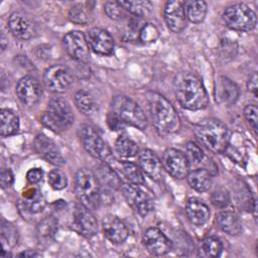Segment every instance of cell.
<instances>
[{"label":"cell","instance_id":"cell-1","mask_svg":"<svg viewBox=\"0 0 258 258\" xmlns=\"http://www.w3.org/2000/svg\"><path fill=\"white\" fill-rule=\"evenodd\" d=\"M174 93L180 106L190 111L202 110L209 104L202 80L192 73H180L174 80Z\"/></svg>","mask_w":258,"mask_h":258},{"label":"cell","instance_id":"cell-2","mask_svg":"<svg viewBox=\"0 0 258 258\" xmlns=\"http://www.w3.org/2000/svg\"><path fill=\"white\" fill-rule=\"evenodd\" d=\"M146 99L155 130L160 135L178 131L180 119L172 104L165 97L155 92H148Z\"/></svg>","mask_w":258,"mask_h":258},{"label":"cell","instance_id":"cell-3","mask_svg":"<svg viewBox=\"0 0 258 258\" xmlns=\"http://www.w3.org/2000/svg\"><path fill=\"white\" fill-rule=\"evenodd\" d=\"M194 132L200 143L213 153H222L229 146L230 131L218 119L200 121L194 126Z\"/></svg>","mask_w":258,"mask_h":258},{"label":"cell","instance_id":"cell-4","mask_svg":"<svg viewBox=\"0 0 258 258\" xmlns=\"http://www.w3.org/2000/svg\"><path fill=\"white\" fill-rule=\"evenodd\" d=\"M75 192L80 203L89 210L99 208L102 195L101 186L96 175L87 168L77 171L75 177Z\"/></svg>","mask_w":258,"mask_h":258},{"label":"cell","instance_id":"cell-5","mask_svg":"<svg viewBox=\"0 0 258 258\" xmlns=\"http://www.w3.org/2000/svg\"><path fill=\"white\" fill-rule=\"evenodd\" d=\"M41 123L53 132L67 130L74 122V115L69 103L60 98H52L41 115Z\"/></svg>","mask_w":258,"mask_h":258},{"label":"cell","instance_id":"cell-6","mask_svg":"<svg viewBox=\"0 0 258 258\" xmlns=\"http://www.w3.org/2000/svg\"><path fill=\"white\" fill-rule=\"evenodd\" d=\"M110 112L116 115L125 125L133 126L139 130H144L147 127V118L143 110L126 96H115L110 105Z\"/></svg>","mask_w":258,"mask_h":258},{"label":"cell","instance_id":"cell-7","mask_svg":"<svg viewBox=\"0 0 258 258\" xmlns=\"http://www.w3.org/2000/svg\"><path fill=\"white\" fill-rule=\"evenodd\" d=\"M79 136L85 150L90 155L104 162H111L113 160L109 145L95 127L88 124L82 125L79 129Z\"/></svg>","mask_w":258,"mask_h":258},{"label":"cell","instance_id":"cell-8","mask_svg":"<svg viewBox=\"0 0 258 258\" xmlns=\"http://www.w3.org/2000/svg\"><path fill=\"white\" fill-rule=\"evenodd\" d=\"M227 27L237 31H250L257 23L255 12L244 3H237L227 7L223 14Z\"/></svg>","mask_w":258,"mask_h":258},{"label":"cell","instance_id":"cell-9","mask_svg":"<svg viewBox=\"0 0 258 258\" xmlns=\"http://www.w3.org/2000/svg\"><path fill=\"white\" fill-rule=\"evenodd\" d=\"M120 188L127 204L140 216H146L152 210L151 198L138 184L126 182L122 183Z\"/></svg>","mask_w":258,"mask_h":258},{"label":"cell","instance_id":"cell-10","mask_svg":"<svg viewBox=\"0 0 258 258\" xmlns=\"http://www.w3.org/2000/svg\"><path fill=\"white\" fill-rule=\"evenodd\" d=\"M45 88L53 93H63L73 83L71 71L61 64H53L45 70L43 75Z\"/></svg>","mask_w":258,"mask_h":258},{"label":"cell","instance_id":"cell-11","mask_svg":"<svg viewBox=\"0 0 258 258\" xmlns=\"http://www.w3.org/2000/svg\"><path fill=\"white\" fill-rule=\"evenodd\" d=\"M161 164L166 172L176 179L186 177L189 172V163L185 154L174 148H168L163 152Z\"/></svg>","mask_w":258,"mask_h":258},{"label":"cell","instance_id":"cell-12","mask_svg":"<svg viewBox=\"0 0 258 258\" xmlns=\"http://www.w3.org/2000/svg\"><path fill=\"white\" fill-rule=\"evenodd\" d=\"M8 27L12 35L20 40H27L36 33L34 20L26 13L17 11L13 12L8 19Z\"/></svg>","mask_w":258,"mask_h":258},{"label":"cell","instance_id":"cell-13","mask_svg":"<svg viewBox=\"0 0 258 258\" xmlns=\"http://www.w3.org/2000/svg\"><path fill=\"white\" fill-rule=\"evenodd\" d=\"M73 227L82 236L86 238L93 237L98 231V224L91 210L82 204L76 206L73 213Z\"/></svg>","mask_w":258,"mask_h":258},{"label":"cell","instance_id":"cell-14","mask_svg":"<svg viewBox=\"0 0 258 258\" xmlns=\"http://www.w3.org/2000/svg\"><path fill=\"white\" fill-rule=\"evenodd\" d=\"M63 45L68 54L79 61H87L89 58V44L86 35L74 30L68 32L63 36Z\"/></svg>","mask_w":258,"mask_h":258},{"label":"cell","instance_id":"cell-15","mask_svg":"<svg viewBox=\"0 0 258 258\" xmlns=\"http://www.w3.org/2000/svg\"><path fill=\"white\" fill-rule=\"evenodd\" d=\"M33 147L36 153L47 162L55 166H62L66 163L54 141L46 135L42 133L37 134L33 141Z\"/></svg>","mask_w":258,"mask_h":258},{"label":"cell","instance_id":"cell-16","mask_svg":"<svg viewBox=\"0 0 258 258\" xmlns=\"http://www.w3.org/2000/svg\"><path fill=\"white\" fill-rule=\"evenodd\" d=\"M16 94L23 105L31 107L34 106L41 98V86L34 77L25 76L18 81Z\"/></svg>","mask_w":258,"mask_h":258},{"label":"cell","instance_id":"cell-17","mask_svg":"<svg viewBox=\"0 0 258 258\" xmlns=\"http://www.w3.org/2000/svg\"><path fill=\"white\" fill-rule=\"evenodd\" d=\"M143 245L146 250L155 256L167 254L171 250V242L165 234L158 228L152 227L145 231L142 237Z\"/></svg>","mask_w":258,"mask_h":258},{"label":"cell","instance_id":"cell-18","mask_svg":"<svg viewBox=\"0 0 258 258\" xmlns=\"http://www.w3.org/2000/svg\"><path fill=\"white\" fill-rule=\"evenodd\" d=\"M86 38L89 47L97 54L109 55L114 49V40L111 34L102 28L94 27L88 30Z\"/></svg>","mask_w":258,"mask_h":258},{"label":"cell","instance_id":"cell-19","mask_svg":"<svg viewBox=\"0 0 258 258\" xmlns=\"http://www.w3.org/2000/svg\"><path fill=\"white\" fill-rule=\"evenodd\" d=\"M102 226L105 237L113 244H121L128 238L129 232L127 226L121 219L114 215L105 216Z\"/></svg>","mask_w":258,"mask_h":258},{"label":"cell","instance_id":"cell-20","mask_svg":"<svg viewBox=\"0 0 258 258\" xmlns=\"http://www.w3.org/2000/svg\"><path fill=\"white\" fill-rule=\"evenodd\" d=\"M164 20L172 32L182 31L186 27L183 4L180 1H168L164 7Z\"/></svg>","mask_w":258,"mask_h":258},{"label":"cell","instance_id":"cell-21","mask_svg":"<svg viewBox=\"0 0 258 258\" xmlns=\"http://www.w3.org/2000/svg\"><path fill=\"white\" fill-rule=\"evenodd\" d=\"M139 166L153 180L159 181L162 178V164L157 155L150 149H143L139 153Z\"/></svg>","mask_w":258,"mask_h":258},{"label":"cell","instance_id":"cell-22","mask_svg":"<svg viewBox=\"0 0 258 258\" xmlns=\"http://www.w3.org/2000/svg\"><path fill=\"white\" fill-rule=\"evenodd\" d=\"M185 213L188 221L196 226L205 225L211 216L208 206L197 198H190L186 202Z\"/></svg>","mask_w":258,"mask_h":258},{"label":"cell","instance_id":"cell-23","mask_svg":"<svg viewBox=\"0 0 258 258\" xmlns=\"http://www.w3.org/2000/svg\"><path fill=\"white\" fill-rule=\"evenodd\" d=\"M239 97V88L226 77H221L216 86V100L220 104L232 105Z\"/></svg>","mask_w":258,"mask_h":258},{"label":"cell","instance_id":"cell-24","mask_svg":"<svg viewBox=\"0 0 258 258\" xmlns=\"http://www.w3.org/2000/svg\"><path fill=\"white\" fill-rule=\"evenodd\" d=\"M218 227L228 235L237 236L242 232V222L239 216L231 211H222L216 218Z\"/></svg>","mask_w":258,"mask_h":258},{"label":"cell","instance_id":"cell-25","mask_svg":"<svg viewBox=\"0 0 258 258\" xmlns=\"http://www.w3.org/2000/svg\"><path fill=\"white\" fill-rule=\"evenodd\" d=\"M57 220L53 216H47L36 226V236L41 244H48L54 238L57 231Z\"/></svg>","mask_w":258,"mask_h":258},{"label":"cell","instance_id":"cell-26","mask_svg":"<svg viewBox=\"0 0 258 258\" xmlns=\"http://www.w3.org/2000/svg\"><path fill=\"white\" fill-rule=\"evenodd\" d=\"M19 129V118L11 109L0 111V134L2 137L14 135Z\"/></svg>","mask_w":258,"mask_h":258},{"label":"cell","instance_id":"cell-27","mask_svg":"<svg viewBox=\"0 0 258 258\" xmlns=\"http://www.w3.org/2000/svg\"><path fill=\"white\" fill-rule=\"evenodd\" d=\"M75 104L78 110L86 116H93L98 111V103L94 96L85 90L77 92L75 95Z\"/></svg>","mask_w":258,"mask_h":258},{"label":"cell","instance_id":"cell-28","mask_svg":"<svg viewBox=\"0 0 258 258\" xmlns=\"http://www.w3.org/2000/svg\"><path fill=\"white\" fill-rule=\"evenodd\" d=\"M23 207L29 213H39L45 207V201L36 187H31L23 191Z\"/></svg>","mask_w":258,"mask_h":258},{"label":"cell","instance_id":"cell-29","mask_svg":"<svg viewBox=\"0 0 258 258\" xmlns=\"http://www.w3.org/2000/svg\"><path fill=\"white\" fill-rule=\"evenodd\" d=\"M186 177L190 187L200 192L207 191L212 183L211 173L205 168L192 170L187 173Z\"/></svg>","mask_w":258,"mask_h":258},{"label":"cell","instance_id":"cell-30","mask_svg":"<svg viewBox=\"0 0 258 258\" xmlns=\"http://www.w3.org/2000/svg\"><path fill=\"white\" fill-rule=\"evenodd\" d=\"M183 10L186 20L192 23H200L206 17L207 3L205 1L189 0L183 4Z\"/></svg>","mask_w":258,"mask_h":258},{"label":"cell","instance_id":"cell-31","mask_svg":"<svg viewBox=\"0 0 258 258\" xmlns=\"http://www.w3.org/2000/svg\"><path fill=\"white\" fill-rule=\"evenodd\" d=\"M116 169L128 180V182L143 185L145 183L143 174L139 167L130 161H120L117 163Z\"/></svg>","mask_w":258,"mask_h":258},{"label":"cell","instance_id":"cell-32","mask_svg":"<svg viewBox=\"0 0 258 258\" xmlns=\"http://www.w3.org/2000/svg\"><path fill=\"white\" fill-rule=\"evenodd\" d=\"M95 175L100 183V186H106L107 188L116 189L122 184L116 171L107 164L99 166L97 169V174Z\"/></svg>","mask_w":258,"mask_h":258},{"label":"cell","instance_id":"cell-33","mask_svg":"<svg viewBox=\"0 0 258 258\" xmlns=\"http://www.w3.org/2000/svg\"><path fill=\"white\" fill-rule=\"evenodd\" d=\"M115 150L121 157L129 158L135 156L138 153V146L128 136L121 135L115 142Z\"/></svg>","mask_w":258,"mask_h":258},{"label":"cell","instance_id":"cell-34","mask_svg":"<svg viewBox=\"0 0 258 258\" xmlns=\"http://www.w3.org/2000/svg\"><path fill=\"white\" fill-rule=\"evenodd\" d=\"M121 6L126 10L129 11L132 15L143 17L147 14L152 6V3L149 1H119Z\"/></svg>","mask_w":258,"mask_h":258},{"label":"cell","instance_id":"cell-35","mask_svg":"<svg viewBox=\"0 0 258 258\" xmlns=\"http://www.w3.org/2000/svg\"><path fill=\"white\" fill-rule=\"evenodd\" d=\"M202 249L208 257H218L223 251L222 241L215 236H210L204 239L202 243Z\"/></svg>","mask_w":258,"mask_h":258},{"label":"cell","instance_id":"cell-36","mask_svg":"<svg viewBox=\"0 0 258 258\" xmlns=\"http://www.w3.org/2000/svg\"><path fill=\"white\" fill-rule=\"evenodd\" d=\"M1 237L3 241V246L7 244L9 247H13L17 244L18 234L15 227L4 220L1 222Z\"/></svg>","mask_w":258,"mask_h":258},{"label":"cell","instance_id":"cell-37","mask_svg":"<svg viewBox=\"0 0 258 258\" xmlns=\"http://www.w3.org/2000/svg\"><path fill=\"white\" fill-rule=\"evenodd\" d=\"M230 202V194L224 187H218L211 194V203L218 209H225L229 206Z\"/></svg>","mask_w":258,"mask_h":258},{"label":"cell","instance_id":"cell-38","mask_svg":"<svg viewBox=\"0 0 258 258\" xmlns=\"http://www.w3.org/2000/svg\"><path fill=\"white\" fill-rule=\"evenodd\" d=\"M47 181L49 185L55 190L63 189L68 184L67 176L60 169H52L48 173Z\"/></svg>","mask_w":258,"mask_h":258},{"label":"cell","instance_id":"cell-39","mask_svg":"<svg viewBox=\"0 0 258 258\" xmlns=\"http://www.w3.org/2000/svg\"><path fill=\"white\" fill-rule=\"evenodd\" d=\"M105 13L113 20H121L126 16V10L121 6L119 2L108 1L104 6Z\"/></svg>","mask_w":258,"mask_h":258},{"label":"cell","instance_id":"cell-40","mask_svg":"<svg viewBox=\"0 0 258 258\" xmlns=\"http://www.w3.org/2000/svg\"><path fill=\"white\" fill-rule=\"evenodd\" d=\"M185 156L189 164L196 165L203 161L205 155L203 150L194 142H188L185 146Z\"/></svg>","mask_w":258,"mask_h":258},{"label":"cell","instance_id":"cell-41","mask_svg":"<svg viewBox=\"0 0 258 258\" xmlns=\"http://www.w3.org/2000/svg\"><path fill=\"white\" fill-rule=\"evenodd\" d=\"M69 18L72 22H74L76 24L85 25L89 22L88 14L81 4H77L70 9Z\"/></svg>","mask_w":258,"mask_h":258},{"label":"cell","instance_id":"cell-42","mask_svg":"<svg viewBox=\"0 0 258 258\" xmlns=\"http://www.w3.org/2000/svg\"><path fill=\"white\" fill-rule=\"evenodd\" d=\"M159 36V31L158 29L150 23L145 24L142 29L139 32V39L144 42V43H149V42H153L157 39V37Z\"/></svg>","mask_w":258,"mask_h":258},{"label":"cell","instance_id":"cell-43","mask_svg":"<svg viewBox=\"0 0 258 258\" xmlns=\"http://www.w3.org/2000/svg\"><path fill=\"white\" fill-rule=\"evenodd\" d=\"M257 113H258L257 107L253 104L247 105L244 109V116L255 134H257V119H258Z\"/></svg>","mask_w":258,"mask_h":258},{"label":"cell","instance_id":"cell-44","mask_svg":"<svg viewBox=\"0 0 258 258\" xmlns=\"http://www.w3.org/2000/svg\"><path fill=\"white\" fill-rule=\"evenodd\" d=\"M43 176V171L41 168L39 167H34V168H30L27 172H26V180L30 183V184H36L38 183Z\"/></svg>","mask_w":258,"mask_h":258},{"label":"cell","instance_id":"cell-45","mask_svg":"<svg viewBox=\"0 0 258 258\" xmlns=\"http://www.w3.org/2000/svg\"><path fill=\"white\" fill-rule=\"evenodd\" d=\"M14 181V175L9 168H3L1 170V176H0V182L2 188H7L12 185Z\"/></svg>","mask_w":258,"mask_h":258},{"label":"cell","instance_id":"cell-46","mask_svg":"<svg viewBox=\"0 0 258 258\" xmlns=\"http://www.w3.org/2000/svg\"><path fill=\"white\" fill-rule=\"evenodd\" d=\"M107 123H108V126L110 127V129L114 130V131L123 129L125 127V124L122 123L120 121V119L111 112H109V114L107 116Z\"/></svg>","mask_w":258,"mask_h":258},{"label":"cell","instance_id":"cell-47","mask_svg":"<svg viewBox=\"0 0 258 258\" xmlns=\"http://www.w3.org/2000/svg\"><path fill=\"white\" fill-rule=\"evenodd\" d=\"M247 88H248V90L251 92V93H253L254 94V96L255 97H257V74L256 73H254L251 77H250V79H249V81H248V83H247Z\"/></svg>","mask_w":258,"mask_h":258},{"label":"cell","instance_id":"cell-48","mask_svg":"<svg viewBox=\"0 0 258 258\" xmlns=\"http://www.w3.org/2000/svg\"><path fill=\"white\" fill-rule=\"evenodd\" d=\"M19 256H24V257H27V256H29V257H31V256H38V254L37 253H35V252H29V250H27L26 252H22V253H20L19 254Z\"/></svg>","mask_w":258,"mask_h":258}]
</instances>
